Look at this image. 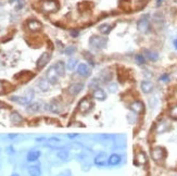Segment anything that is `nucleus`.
I'll return each mask as SVG.
<instances>
[{
  "label": "nucleus",
  "mask_w": 177,
  "mask_h": 176,
  "mask_svg": "<svg viewBox=\"0 0 177 176\" xmlns=\"http://www.w3.org/2000/svg\"><path fill=\"white\" fill-rule=\"evenodd\" d=\"M106 38L102 37V36H97V35H93L89 38V43L90 46L93 47L96 49H103L106 47Z\"/></svg>",
  "instance_id": "nucleus-1"
},
{
  "label": "nucleus",
  "mask_w": 177,
  "mask_h": 176,
  "mask_svg": "<svg viewBox=\"0 0 177 176\" xmlns=\"http://www.w3.org/2000/svg\"><path fill=\"white\" fill-rule=\"evenodd\" d=\"M93 103L90 98H88V97L83 98L82 100L79 101L78 106H77V110H78V112H81L82 114H86L93 109Z\"/></svg>",
  "instance_id": "nucleus-2"
},
{
  "label": "nucleus",
  "mask_w": 177,
  "mask_h": 176,
  "mask_svg": "<svg viewBox=\"0 0 177 176\" xmlns=\"http://www.w3.org/2000/svg\"><path fill=\"white\" fill-rule=\"evenodd\" d=\"M59 77H60V75L58 74L57 70H55V65H52V66H50L49 69H48V71L46 72V78L47 81L49 82L50 84L52 85H55L58 83V81H59Z\"/></svg>",
  "instance_id": "nucleus-3"
},
{
  "label": "nucleus",
  "mask_w": 177,
  "mask_h": 176,
  "mask_svg": "<svg viewBox=\"0 0 177 176\" xmlns=\"http://www.w3.org/2000/svg\"><path fill=\"white\" fill-rule=\"evenodd\" d=\"M166 157V151L162 147H155L151 150V158L156 162H161Z\"/></svg>",
  "instance_id": "nucleus-4"
},
{
  "label": "nucleus",
  "mask_w": 177,
  "mask_h": 176,
  "mask_svg": "<svg viewBox=\"0 0 177 176\" xmlns=\"http://www.w3.org/2000/svg\"><path fill=\"white\" fill-rule=\"evenodd\" d=\"M137 30H138L140 33H142V34L148 33V30H150V24H149L148 15L142 16L141 19L137 22Z\"/></svg>",
  "instance_id": "nucleus-5"
},
{
  "label": "nucleus",
  "mask_w": 177,
  "mask_h": 176,
  "mask_svg": "<svg viewBox=\"0 0 177 176\" xmlns=\"http://www.w3.org/2000/svg\"><path fill=\"white\" fill-rule=\"evenodd\" d=\"M84 84L83 83H74L72 84L71 86H68V94L72 97H75L79 94V92L82 91L84 89Z\"/></svg>",
  "instance_id": "nucleus-6"
},
{
  "label": "nucleus",
  "mask_w": 177,
  "mask_h": 176,
  "mask_svg": "<svg viewBox=\"0 0 177 176\" xmlns=\"http://www.w3.org/2000/svg\"><path fill=\"white\" fill-rule=\"evenodd\" d=\"M108 158L109 157H108V155H106V152H100V153H98V155L95 157L93 163L98 166H103L108 163Z\"/></svg>",
  "instance_id": "nucleus-7"
},
{
  "label": "nucleus",
  "mask_w": 177,
  "mask_h": 176,
  "mask_svg": "<svg viewBox=\"0 0 177 176\" xmlns=\"http://www.w3.org/2000/svg\"><path fill=\"white\" fill-rule=\"evenodd\" d=\"M50 59H51V53L48 51L44 52V53L39 57L38 61H37V69H43L44 66H46V64L49 62Z\"/></svg>",
  "instance_id": "nucleus-8"
},
{
  "label": "nucleus",
  "mask_w": 177,
  "mask_h": 176,
  "mask_svg": "<svg viewBox=\"0 0 177 176\" xmlns=\"http://www.w3.org/2000/svg\"><path fill=\"white\" fill-rule=\"evenodd\" d=\"M129 109H131L134 113L142 114L144 113V103H142L141 101L136 100V101H134V102H131V104H129Z\"/></svg>",
  "instance_id": "nucleus-9"
},
{
  "label": "nucleus",
  "mask_w": 177,
  "mask_h": 176,
  "mask_svg": "<svg viewBox=\"0 0 177 176\" xmlns=\"http://www.w3.org/2000/svg\"><path fill=\"white\" fill-rule=\"evenodd\" d=\"M77 74L82 77H89L90 74H91V71H90L89 66L85 63H81V64L77 66Z\"/></svg>",
  "instance_id": "nucleus-10"
},
{
  "label": "nucleus",
  "mask_w": 177,
  "mask_h": 176,
  "mask_svg": "<svg viewBox=\"0 0 177 176\" xmlns=\"http://www.w3.org/2000/svg\"><path fill=\"white\" fill-rule=\"evenodd\" d=\"M58 8H59V5L55 0H47L43 3V9L45 11H48V12H55V11H57Z\"/></svg>",
  "instance_id": "nucleus-11"
},
{
  "label": "nucleus",
  "mask_w": 177,
  "mask_h": 176,
  "mask_svg": "<svg viewBox=\"0 0 177 176\" xmlns=\"http://www.w3.org/2000/svg\"><path fill=\"white\" fill-rule=\"evenodd\" d=\"M33 99V95L32 96H24V97H19V96H14V97H11V100L14 101V102L20 103V104H30V102Z\"/></svg>",
  "instance_id": "nucleus-12"
},
{
  "label": "nucleus",
  "mask_w": 177,
  "mask_h": 176,
  "mask_svg": "<svg viewBox=\"0 0 177 176\" xmlns=\"http://www.w3.org/2000/svg\"><path fill=\"white\" fill-rule=\"evenodd\" d=\"M93 97L95 98V99H97V100L102 101V100H106V94L102 88L97 87V88H95L93 91Z\"/></svg>",
  "instance_id": "nucleus-13"
},
{
  "label": "nucleus",
  "mask_w": 177,
  "mask_h": 176,
  "mask_svg": "<svg viewBox=\"0 0 177 176\" xmlns=\"http://www.w3.org/2000/svg\"><path fill=\"white\" fill-rule=\"evenodd\" d=\"M48 106H49L48 108H49V110L52 112V113L58 114V113H61V112H62V104H61L58 100H52Z\"/></svg>",
  "instance_id": "nucleus-14"
},
{
  "label": "nucleus",
  "mask_w": 177,
  "mask_h": 176,
  "mask_svg": "<svg viewBox=\"0 0 177 176\" xmlns=\"http://www.w3.org/2000/svg\"><path fill=\"white\" fill-rule=\"evenodd\" d=\"M153 83L150 81H142L140 84V88L144 94H150L153 90Z\"/></svg>",
  "instance_id": "nucleus-15"
},
{
  "label": "nucleus",
  "mask_w": 177,
  "mask_h": 176,
  "mask_svg": "<svg viewBox=\"0 0 177 176\" xmlns=\"http://www.w3.org/2000/svg\"><path fill=\"white\" fill-rule=\"evenodd\" d=\"M121 161H122V157L120 155H116V153H113L108 158V164L111 166H115L117 164H120Z\"/></svg>",
  "instance_id": "nucleus-16"
},
{
  "label": "nucleus",
  "mask_w": 177,
  "mask_h": 176,
  "mask_svg": "<svg viewBox=\"0 0 177 176\" xmlns=\"http://www.w3.org/2000/svg\"><path fill=\"white\" fill-rule=\"evenodd\" d=\"M40 155L41 153L39 150H30L27 153V155H26V159H27V161H30V162H34V161L38 160Z\"/></svg>",
  "instance_id": "nucleus-17"
},
{
  "label": "nucleus",
  "mask_w": 177,
  "mask_h": 176,
  "mask_svg": "<svg viewBox=\"0 0 177 176\" xmlns=\"http://www.w3.org/2000/svg\"><path fill=\"white\" fill-rule=\"evenodd\" d=\"M27 26L32 32H37V30H39L41 28V23L37 21V20H30L28 22Z\"/></svg>",
  "instance_id": "nucleus-18"
},
{
  "label": "nucleus",
  "mask_w": 177,
  "mask_h": 176,
  "mask_svg": "<svg viewBox=\"0 0 177 176\" xmlns=\"http://www.w3.org/2000/svg\"><path fill=\"white\" fill-rule=\"evenodd\" d=\"M136 163L138 165H144L147 163V157H146V153L142 151L138 152L136 155Z\"/></svg>",
  "instance_id": "nucleus-19"
},
{
  "label": "nucleus",
  "mask_w": 177,
  "mask_h": 176,
  "mask_svg": "<svg viewBox=\"0 0 177 176\" xmlns=\"http://www.w3.org/2000/svg\"><path fill=\"white\" fill-rule=\"evenodd\" d=\"M37 85H38L39 89L41 90V91H47V90H49V87H50V83L47 79L45 78H40L38 81V83H37Z\"/></svg>",
  "instance_id": "nucleus-20"
},
{
  "label": "nucleus",
  "mask_w": 177,
  "mask_h": 176,
  "mask_svg": "<svg viewBox=\"0 0 177 176\" xmlns=\"http://www.w3.org/2000/svg\"><path fill=\"white\" fill-rule=\"evenodd\" d=\"M27 171L30 176H40L41 175V170L38 165H30Z\"/></svg>",
  "instance_id": "nucleus-21"
},
{
  "label": "nucleus",
  "mask_w": 177,
  "mask_h": 176,
  "mask_svg": "<svg viewBox=\"0 0 177 176\" xmlns=\"http://www.w3.org/2000/svg\"><path fill=\"white\" fill-rule=\"evenodd\" d=\"M144 58H147L150 61H156L159 59V54L154 51H151V50H144Z\"/></svg>",
  "instance_id": "nucleus-22"
},
{
  "label": "nucleus",
  "mask_w": 177,
  "mask_h": 176,
  "mask_svg": "<svg viewBox=\"0 0 177 176\" xmlns=\"http://www.w3.org/2000/svg\"><path fill=\"white\" fill-rule=\"evenodd\" d=\"M55 65V70H57V72H58V74L60 76H64V73H65V65H64V63L62 62V61H59V62H57L55 64H53Z\"/></svg>",
  "instance_id": "nucleus-23"
},
{
  "label": "nucleus",
  "mask_w": 177,
  "mask_h": 176,
  "mask_svg": "<svg viewBox=\"0 0 177 176\" xmlns=\"http://www.w3.org/2000/svg\"><path fill=\"white\" fill-rule=\"evenodd\" d=\"M57 157L60 159V160L62 161H68V158H70V153H68V150L65 149H60V150H58L57 152Z\"/></svg>",
  "instance_id": "nucleus-24"
},
{
  "label": "nucleus",
  "mask_w": 177,
  "mask_h": 176,
  "mask_svg": "<svg viewBox=\"0 0 177 176\" xmlns=\"http://www.w3.org/2000/svg\"><path fill=\"white\" fill-rule=\"evenodd\" d=\"M46 144L48 145V146L55 148V147L61 145V139L57 138V137H51V138H49V139H46Z\"/></svg>",
  "instance_id": "nucleus-25"
},
{
  "label": "nucleus",
  "mask_w": 177,
  "mask_h": 176,
  "mask_svg": "<svg viewBox=\"0 0 177 176\" xmlns=\"http://www.w3.org/2000/svg\"><path fill=\"white\" fill-rule=\"evenodd\" d=\"M26 110H27V112H30V113H36V112H38L39 110H40V104L39 103H30L28 104V107L26 108Z\"/></svg>",
  "instance_id": "nucleus-26"
},
{
  "label": "nucleus",
  "mask_w": 177,
  "mask_h": 176,
  "mask_svg": "<svg viewBox=\"0 0 177 176\" xmlns=\"http://www.w3.org/2000/svg\"><path fill=\"white\" fill-rule=\"evenodd\" d=\"M112 30V26L110 24H101L100 26H99V30L101 32V34H104V35H106V34H109L110 32H111Z\"/></svg>",
  "instance_id": "nucleus-27"
},
{
  "label": "nucleus",
  "mask_w": 177,
  "mask_h": 176,
  "mask_svg": "<svg viewBox=\"0 0 177 176\" xmlns=\"http://www.w3.org/2000/svg\"><path fill=\"white\" fill-rule=\"evenodd\" d=\"M76 65H77V60L75 59H70L66 62V69L70 71H73L74 69L76 68Z\"/></svg>",
  "instance_id": "nucleus-28"
},
{
  "label": "nucleus",
  "mask_w": 177,
  "mask_h": 176,
  "mask_svg": "<svg viewBox=\"0 0 177 176\" xmlns=\"http://www.w3.org/2000/svg\"><path fill=\"white\" fill-rule=\"evenodd\" d=\"M135 61H136L137 64L142 65V64H144V62H146V58H144V54L138 53V54H136V57H135Z\"/></svg>",
  "instance_id": "nucleus-29"
},
{
  "label": "nucleus",
  "mask_w": 177,
  "mask_h": 176,
  "mask_svg": "<svg viewBox=\"0 0 177 176\" xmlns=\"http://www.w3.org/2000/svg\"><path fill=\"white\" fill-rule=\"evenodd\" d=\"M11 121L13 123L22 122V117H21L19 113H17V112H13V113L11 114Z\"/></svg>",
  "instance_id": "nucleus-30"
},
{
  "label": "nucleus",
  "mask_w": 177,
  "mask_h": 176,
  "mask_svg": "<svg viewBox=\"0 0 177 176\" xmlns=\"http://www.w3.org/2000/svg\"><path fill=\"white\" fill-rule=\"evenodd\" d=\"M169 117L177 121V106H173L169 109Z\"/></svg>",
  "instance_id": "nucleus-31"
},
{
  "label": "nucleus",
  "mask_w": 177,
  "mask_h": 176,
  "mask_svg": "<svg viewBox=\"0 0 177 176\" xmlns=\"http://www.w3.org/2000/svg\"><path fill=\"white\" fill-rule=\"evenodd\" d=\"M75 51H76V48L74 46H68L65 48V50H64V52H65V54H68V56H71V54L75 53Z\"/></svg>",
  "instance_id": "nucleus-32"
},
{
  "label": "nucleus",
  "mask_w": 177,
  "mask_h": 176,
  "mask_svg": "<svg viewBox=\"0 0 177 176\" xmlns=\"http://www.w3.org/2000/svg\"><path fill=\"white\" fill-rule=\"evenodd\" d=\"M160 81L161 82H169V77L167 74H163V75L160 77Z\"/></svg>",
  "instance_id": "nucleus-33"
},
{
  "label": "nucleus",
  "mask_w": 177,
  "mask_h": 176,
  "mask_svg": "<svg viewBox=\"0 0 177 176\" xmlns=\"http://www.w3.org/2000/svg\"><path fill=\"white\" fill-rule=\"evenodd\" d=\"M5 91V83L2 81H0V95Z\"/></svg>",
  "instance_id": "nucleus-34"
},
{
  "label": "nucleus",
  "mask_w": 177,
  "mask_h": 176,
  "mask_svg": "<svg viewBox=\"0 0 177 176\" xmlns=\"http://www.w3.org/2000/svg\"><path fill=\"white\" fill-rule=\"evenodd\" d=\"M78 34H79L78 30H71V35H72V37H77V36H78Z\"/></svg>",
  "instance_id": "nucleus-35"
},
{
  "label": "nucleus",
  "mask_w": 177,
  "mask_h": 176,
  "mask_svg": "<svg viewBox=\"0 0 177 176\" xmlns=\"http://www.w3.org/2000/svg\"><path fill=\"white\" fill-rule=\"evenodd\" d=\"M7 151H8V153H14V150H13V147H8V150H7Z\"/></svg>",
  "instance_id": "nucleus-36"
},
{
  "label": "nucleus",
  "mask_w": 177,
  "mask_h": 176,
  "mask_svg": "<svg viewBox=\"0 0 177 176\" xmlns=\"http://www.w3.org/2000/svg\"><path fill=\"white\" fill-rule=\"evenodd\" d=\"M76 136H77V134H68V138H75Z\"/></svg>",
  "instance_id": "nucleus-37"
},
{
  "label": "nucleus",
  "mask_w": 177,
  "mask_h": 176,
  "mask_svg": "<svg viewBox=\"0 0 177 176\" xmlns=\"http://www.w3.org/2000/svg\"><path fill=\"white\" fill-rule=\"evenodd\" d=\"M162 2H163V0H156V5L160 7V5H162Z\"/></svg>",
  "instance_id": "nucleus-38"
},
{
  "label": "nucleus",
  "mask_w": 177,
  "mask_h": 176,
  "mask_svg": "<svg viewBox=\"0 0 177 176\" xmlns=\"http://www.w3.org/2000/svg\"><path fill=\"white\" fill-rule=\"evenodd\" d=\"M174 43V47H175V49H176V50H177V39H175V40H174V43Z\"/></svg>",
  "instance_id": "nucleus-39"
},
{
  "label": "nucleus",
  "mask_w": 177,
  "mask_h": 176,
  "mask_svg": "<svg viewBox=\"0 0 177 176\" xmlns=\"http://www.w3.org/2000/svg\"><path fill=\"white\" fill-rule=\"evenodd\" d=\"M11 176H20V175H19V174H17V173H15V174H12Z\"/></svg>",
  "instance_id": "nucleus-40"
}]
</instances>
